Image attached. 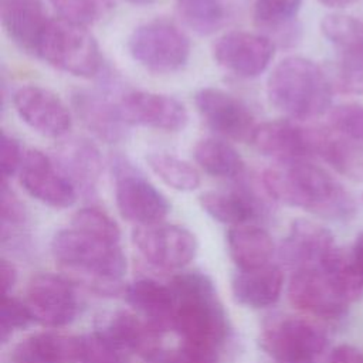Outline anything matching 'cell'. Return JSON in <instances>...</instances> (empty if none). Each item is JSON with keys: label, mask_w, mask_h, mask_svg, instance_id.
<instances>
[{"label": "cell", "mask_w": 363, "mask_h": 363, "mask_svg": "<svg viewBox=\"0 0 363 363\" xmlns=\"http://www.w3.org/2000/svg\"><path fill=\"white\" fill-rule=\"evenodd\" d=\"M284 285L282 269L277 264L254 269H238L231 279L234 299L248 308H267L277 302Z\"/></svg>", "instance_id": "27"}, {"label": "cell", "mask_w": 363, "mask_h": 363, "mask_svg": "<svg viewBox=\"0 0 363 363\" xmlns=\"http://www.w3.org/2000/svg\"><path fill=\"white\" fill-rule=\"evenodd\" d=\"M125 299L135 312L150 322L162 333L173 329L176 296L169 284L142 278L125 288Z\"/></svg>", "instance_id": "25"}, {"label": "cell", "mask_w": 363, "mask_h": 363, "mask_svg": "<svg viewBox=\"0 0 363 363\" xmlns=\"http://www.w3.org/2000/svg\"><path fill=\"white\" fill-rule=\"evenodd\" d=\"M176 10L182 23L200 35L216 33L227 20L221 0H177Z\"/></svg>", "instance_id": "33"}, {"label": "cell", "mask_w": 363, "mask_h": 363, "mask_svg": "<svg viewBox=\"0 0 363 363\" xmlns=\"http://www.w3.org/2000/svg\"><path fill=\"white\" fill-rule=\"evenodd\" d=\"M328 72L305 57H286L275 65L267 81L269 102L284 115L303 121L323 115L332 102Z\"/></svg>", "instance_id": "4"}, {"label": "cell", "mask_w": 363, "mask_h": 363, "mask_svg": "<svg viewBox=\"0 0 363 363\" xmlns=\"http://www.w3.org/2000/svg\"><path fill=\"white\" fill-rule=\"evenodd\" d=\"M302 0H255L254 21L277 45L292 47L301 38L295 17Z\"/></svg>", "instance_id": "28"}, {"label": "cell", "mask_w": 363, "mask_h": 363, "mask_svg": "<svg viewBox=\"0 0 363 363\" xmlns=\"http://www.w3.org/2000/svg\"><path fill=\"white\" fill-rule=\"evenodd\" d=\"M55 261L102 294L119 291L126 258L119 242H111L74 227L58 231L51 241Z\"/></svg>", "instance_id": "3"}, {"label": "cell", "mask_w": 363, "mask_h": 363, "mask_svg": "<svg viewBox=\"0 0 363 363\" xmlns=\"http://www.w3.org/2000/svg\"><path fill=\"white\" fill-rule=\"evenodd\" d=\"M352 252H353V257H354V259H356V262H357V265H359V268L363 274V233L356 238Z\"/></svg>", "instance_id": "45"}, {"label": "cell", "mask_w": 363, "mask_h": 363, "mask_svg": "<svg viewBox=\"0 0 363 363\" xmlns=\"http://www.w3.org/2000/svg\"><path fill=\"white\" fill-rule=\"evenodd\" d=\"M54 160L78 194L89 199L95 196L102 173V157L98 147L85 138H68L55 150Z\"/></svg>", "instance_id": "22"}, {"label": "cell", "mask_w": 363, "mask_h": 363, "mask_svg": "<svg viewBox=\"0 0 363 363\" xmlns=\"http://www.w3.org/2000/svg\"><path fill=\"white\" fill-rule=\"evenodd\" d=\"M129 3L132 4H138V6H145V4H150V3H155L156 0H128Z\"/></svg>", "instance_id": "47"}, {"label": "cell", "mask_w": 363, "mask_h": 363, "mask_svg": "<svg viewBox=\"0 0 363 363\" xmlns=\"http://www.w3.org/2000/svg\"><path fill=\"white\" fill-rule=\"evenodd\" d=\"M0 16L7 37L20 50L35 55L50 21L43 0H1Z\"/></svg>", "instance_id": "23"}, {"label": "cell", "mask_w": 363, "mask_h": 363, "mask_svg": "<svg viewBox=\"0 0 363 363\" xmlns=\"http://www.w3.org/2000/svg\"><path fill=\"white\" fill-rule=\"evenodd\" d=\"M262 363H275V362H272V360H268V362H262Z\"/></svg>", "instance_id": "48"}, {"label": "cell", "mask_w": 363, "mask_h": 363, "mask_svg": "<svg viewBox=\"0 0 363 363\" xmlns=\"http://www.w3.org/2000/svg\"><path fill=\"white\" fill-rule=\"evenodd\" d=\"M35 322L60 328L71 323L78 312V298L74 285L55 274L35 275L27 288L24 301Z\"/></svg>", "instance_id": "14"}, {"label": "cell", "mask_w": 363, "mask_h": 363, "mask_svg": "<svg viewBox=\"0 0 363 363\" xmlns=\"http://www.w3.org/2000/svg\"><path fill=\"white\" fill-rule=\"evenodd\" d=\"M322 34L337 50L339 58L363 68V21L347 14H329L320 21Z\"/></svg>", "instance_id": "30"}, {"label": "cell", "mask_w": 363, "mask_h": 363, "mask_svg": "<svg viewBox=\"0 0 363 363\" xmlns=\"http://www.w3.org/2000/svg\"><path fill=\"white\" fill-rule=\"evenodd\" d=\"M84 335L41 332L20 342L11 354V363H82Z\"/></svg>", "instance_id": "24"}, {"label": "cell", "mask_w": 363, "mask_h": 363, "mask_svg": "<svg viewBox=\"0 0 363 363\" xmlns=\"http://www.w3.org/2000/svg\"><path fill=\"white\" fill-rule=\"evenodd\" d=\"M268 196L329 220H347L356 211L352 194L325 169L309 160L277 163L259 174Z\"/></svg>", "instance_id": "1"}, {"label": "cell", "mask_w": 363, "mask_h": 363, "mask_svg": "<svg viewBox=\"0 0 363 363\" xmlns=\"http://www.w3.org/2000/svg\"><path fill=\"white\" fill-rule=\"evenodd\" d=\"M24 156H26V152L23 150L20 142L11 135L1 132L0 167H1L3 182H7L10 177H13L20 172Z\"/></svg>", "instance_id": "41"}, {"label": "cell", "mask_w": 363, "mask_h": 363, "mask_svg": "<svg viewBox=\"0 0 363 363\" xmlns=\"http://www.w3.org/2000/svg\"><path fill=\"white\" fill-rule=\"evenodd\" d=\"M71 104L81 123L99 140L105 143H118L128 135L118 101L113 102L102 92L89 89H77L71 95Z\"/></svg>", "instance_id": "20"}, {"label": "cell", "mask_w": 363, "mask_h": 363, "mask_svg": "<svg viewBox=\"0 0 363 363\" xmlns=\"http://www.w3.org/2000/svg\"><path fill=\"white\" fill-rule=\"evenodd\" d=\"M1 240L18 237L27 224V210L18 196L9 187L7 182L1 183Z\"/></svg>", "instance_id": "37"}, {"label": "cell", "mask_w": 363, "mask_h": 363, "mask_svg": "<svg viewBox=\"0 0 363 363\" xmlns=\"http://www.w3.org/2000/svg\"><path fill=\"white\" fill-rule=\"evenodd\" d=\"M213 58L225 71L240 78H255L269 65L275 44L265 35L250 31H230L213 44Z\"/></svg>", "instance_id": "11"}, {"label": "cell", "mask_w": 363, "mask_h": 363, "mask_svg": "<svg viewBox=\"0 0 363 363\" xmlns=\"http://www.w3.org/2000/svg\"><path fill=\"white\" fill-rule=\"evenodd\" d=\"M152 363H218L217 353L183 343L172 352H162Z\"/></svg>", "instance_id": "42"}, {"label": "cell", "mask_w": 363, "mask_h": 363, "mask_svg": "<svg viewBox=\"0 0 363 363\" xmlns=\"http://www.w3.org/2000/svg\"><path fill=\"white\" fill-rule=\"evenodd\" d=\"M335 247L333 235L328 228L315 221L299 218L291 224L279 252L284 262L296 271L322 267Z\"/></svg>", "instance_id": "21"}, {"label": "cell", "mask_w": 363, "mask_h": 363, "mask_svg": "<svg viewBox=\"0 0 363 363\" xmlns=\"http://www.w3.org/2000/svg\"><path fill=\"white\" fill-rule=\"evenodd\" d=\"M272 201L259 179L258 182H238L231 189L211 190L200 196L201 208L216 221L230 227L250 224L265 217Z\"/></svg>", "instance_id": "10"}, {"label": "cell", "mask_w": 363, "mask_h": 363, "mask_svg": "<svg viewBox=\"0 0 363 363\" xmlns=\"http://www.w3.org/2000/svg\"><path fill=\"white\" fill-rule=\"evenodd\" d=\"M251 143L259 153L277 163L315 157L313 126H303L291 119L268 121L257 125Z\"/></svg>", "instance_id": "17"}, {"label": "cell", "mask_w": 363, "mask_h": 363, "mask_svg": "<svg viewBox=\"0 0 363 363\" xmlns=\"http://www.w3.org/2000/svg\"><path fill=\"white\" fill-rule=\"evenodd\" d=\"M71 227L111 242H121V230L116 221L108 213L94 206L75 211Z\"/></svg>", "instance_id": "36"}, {"label": "cell", "mask_w": 363, "mask_h": 363, "mask_svg": "<svg viewBox=\"0 0 363 363\" xmlns=\"http://www.w3.org/2000/svg\"><path fill=\"white\" fill-rule=\"evenodd\" d=\"M18 179L31 197L54 208L71 207L78 197L77 189L55 160L37 149L26 152Z\"/></svg>", "instance_id": "13"}, {"label": "cell", "mask_w": 363, "mask_h": 363, "mask_svg": "<svg viewBox=\"0 0 363 363\" xmlns=\"http://www.w3.org/2000/svg\"><path fill=\"white\" fill-rule=\"evenodd\" d=\"M227 250L238 269H254L272 264L275 245L262 227L241 224L227 231Z\"/></svg>", "instance_id": "29"}, {"label": "cell", "mask_w": 363, "mask_h": 363, "mask_svg": "<svg viewBox=\"0 0 363 363\" xmlns=\"http://www.w3.org/2000/svg\"><path fill=\"white\" fill-rule=\"evenodd\" d=\"M115 200L121 216L138 225L160 223L170 211L167 199L122 155L111 159Z\"/></svg>", "instance_id": "8"}, {"label": "cell", "mask_w": 363, "mask_h": 363, "mask_svg": "<svg viewBox=\"0 0 363 363\" xmlns=\"http://www.w3.org/2000/svg\"><path fill=\"white\" fill-rule=\"evenodd\" d=\"M190 41L179 26L156 18L138 26L128 38L130 57L153 74H173L190 58Z\"/></svg>", "instance_id": "6"}, {"label": "cell", "mask_w": 363, "mask_h": 363, "mask_svg": "<svg viewBox=\"0 0 363 363\" xmlns=\"http://www.w3.org/2000/svg\"><path fill=\"white\" fill-rule=\"evenodd\" d=\"M95 332L126 357L138 354L152 362L163 352L160 347L162 332L138 313H109L101 319Z\"/></svg>", "instance_id": "18"}, {"label": "cell", "mask_w": 363, "mask_h": 363, "mask_svg": "<svg viewBox=\"0 0 363 363\" xmlns=\"http://www.w3.org/2000/svg\"><path fill=\"white\" fill-rule=\"evenodd\" d=\"M197 164L210 176L218 179H241L245 172L240 153L225 140L206 138L196 143L193 150Z\"/></svg>", "instance_id": "31"}, {"label": "cell", "mask_w": 363, "mask_h": 363, "mask_svg": "<svg viewBox=\"0 0 363 363\" xmlns=\"http://www.w3.org/2000/svg\"><path fill=\"white\" fill-rule=\"evenodd\" d=\"M337 292L350 303L363 295V274L352 251L335 247L322 267Z\"/></svg>", "instance_id": "32"}, {"label": "cell", "mask_w": 363, "mask_h": 363, "mask_svg": "<svg viewBox=\"0 0 363 363\" xmlns=\"http://www.w3.org/2000/svg\"><path fill=\"white\" fill-rule=\"evenodd\" d=\"M259 345L275 363H313L328 337L313 322L298 316H272L262 323Z\"/></svg>", "instance_id": "7"}, {"label": "cell", "mask_w": 363, "mask_h": 363, "mask_svg": "<svg viewBox=\"0 0 363 363\" xmlns=\"http://www.w3.org/2000/svg\"><path fill=\"white\" fill-rule=\"evenodd\" d=\"M315 157H320L346 179L363 183V142L332 128L313 126Z\"/></svg>", "instance_id": "26"}, {"label": "cell", "mask_w": 363, "mask_h": 363, "mask_svg": "<svg viewBox=\"0 0 363 363\" xmlns=\"http://www.w3.org/2000/svg\"><path fill=\"white\" fill-rule=\"evenodd\" d=\"M329 363H363V354L350 345H340L330 353Z\"/></svg>", "instance_id": "43"}, {"label": "cell", "mask_w": 363, "mask_h": 363, "mask_svg": "<svg viewBox=\"0 0 363 363\" xmlns=\"http://www.w3.org/2000/svg\"><path fill=\"white\" fill-rule=\"evenodd\" d=\"M119 109L125 122L163 132H179L189 121L186 106L176 98L149 92L129 91L119 99Z\"/></svg>", "instance_id": "16"}, {"label": "cell", "mask_w": 363, "mask_h": 363, "mask_svg": "<svg viewBox=\"0 0 363 363\" xmlns=\"http://www.w3.org/2000/svg\"><path fill=\"white\" fill-rule=\"evenodd\" d=\"M169 285L176 296L173 329L183 343L217 353L230 339L231 328L213 281L190 271L174 275Z\"/></svg>", "instance_id": "2"}, {"label": "cell", "mask_w": 363, "mask_h": 363, "mask_svg": "<svg viewBox=\"0 0 363 363\" xmlns=\"http://www.w3.org/2000/svg\"><path fill=\"white\" fill-rule=\"evenodd\" d=\"M34 320L26 302L14 298L11 295H3L1 312H0V337L1 342L7 339L17 330L28 328Z\"/></svg>", "instance_id": "38"}, {"label": "cell", "mask_w": 363, "mask_h": 363, "mask_svg": "<svg viewBox=\"0 0 363 363\" xmlns=\"http://www.w3.org/2000/svg\"><path fill=\"white\" fill-rule=\"evenodd\" d=\"M329 128L333 130L363 142V106L357 104H342L329 113Z\"/></svg>", "instance_id": "39"}, {"label": "cell", "mask_w": 363, "mask_h": 363, "mask_svg": "<svg viewBox=\"0 0 363 363\" xmlns=\"http://www.w3.org/2000/svg\"><path fill=\"white\" fill-rule=\"evenodd\" d=\"M35 55L54 68L79 78H94L102 69L101 50L89 30L60 17L50 18Z\"/></svg>", "instance_id": "5"}, {"label": "cell", "mask_w": 363, "mask_h": 363, "mask_svg": "<svg viewBox=\"0 0 363 363\" xmlns=\"http://www.w3.org/2000/svg\"><path fill=\"white\" fill-rule=\"evenodd\" d=\"M320 4L326 6V7H332V9H342V7H347L353 3H357L360 0H318Z\"/></svg>", "instance_id": "46"}, {"label": "cell", "mask_w": 363, "mask_h": 363, "mask_svg": "<svg viewBox=\"0 0 363 363\" xmlns=\"http://www.w3.org/2000/svg\"><path fill=\"white\" fill-rule=\"evenodd\" d=\"M288 294L296 308L323 319H339L347 312L349 302L337 292L320 267L294 271Z\"/></svg>", "instance_id": "19"}, {"label": "cell", "mask_w": 363, "mask_h": 363, "mask_svg": "<svg viewBox=\"0 0 363 363\" xmlns=\"http://www.w3.org/2000/svg\"><path fill=\"white\" fill-rule=\"evenodd\" d=\"M60 18L88 27L111 14L115 0H50Z\"/></svg>", "instance_id": "35"}, {"label": "cell", "mask_w": 363, "mask_h": 363, "mask_svg": "<svg viewBox=\"0 0 363 363\" xmlns=\"http://www.w3.org/2000/svg\"><path fill=\"white\" fill-rule=\"evenodd\" d=\"M194 104L203 121L217 135L235 142H251L257 123L242 101L220 88L204 86L196 92Z\"/></svg>", "instance_id": "12"}, {"label": "cell", "mask_w": 363, "mask_h": 363, "mask_svg": "<svg viewBox=\"0 0 363 363\" xmlns=\"http://www.w3.org/2000/svg\"><path fill=\"white\" fill-rule=\"evenodd\" d=\"M132 241L143 259L160 269H180L197 252V238L186 227L169 223L138 225Z\"/></svg>", "instance_id": "9"}, {"label": "cell", "mask_w": 363, "mask_h": 363, "mask_svg": "<svg viewBox=\"0 0 363 363\" xmlns=\"http://www.w3.org/2000/svg\"><path fill=\"white\" fill-rule=\"evenodd\" d=\"M147 166L169 187L177 191H193L200 186V173L186 160L164 152L146 156Z\"/></svg>", "instance_id": "34"}, {"label": "cell", "mask_w": 363, "mask_h": 363, "mask_svg": "<svg viewBox=\"0 0 363 363\" xmlns=\"http://www.w3.org/2000/svg\"><path fill=\"white\" fill-rule=\"evenodd\" d=\"M0 272H1V288H3V295H9V292L11 291V288L14 286L16 281H17V272L14 265L6 259L1 258L0 262Z\"/></svg>", "instance_id": "44"}, {"label": "cell", "mask_w": 363, "mask_h": 363, "mask_svg": "<svg viewBox=\"0 0 363 363\" xmlns=\"http://www.w3.org/2000/svg\"><path fill=\"white\" fill-rule=\"evenodd\" d=\"M13 104L20 119L43 136L61 138L72 126L68 106L47 88L24 85L14 92Z\"/></svg>", "instance_id": "15"}, {"label": "cell", "mask_w": 363, "mask_h": 363, "mask_svg": "<svg viewBox=\"0 0 363 363\" xmlns=\"http://www.w3.org/2000/svg\"><path fill=\"white\" fill-rule=\"evenodd\" d=\"M332 88L350 95L363 94V68L346 62L343 60H337L330 71L328 72Z\"/></svg>", "instance_id": "40"}]
</instances>
